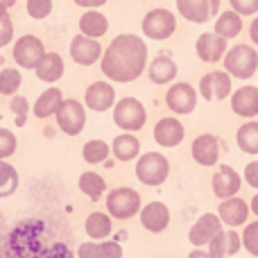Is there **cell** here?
I'll return each instance as SVG.
<instances>
[{
  "label": "cell",
  "mask_w": 258,
  "mask_h": 258,
  "mask_svg": "<svg viewBox=\"0 0 258 258\" xmlns=\"http://www.w3.org/2000/svg\"><path fill=\"white\" fill-rule=\"evenodd\" d=\"M36 73V80L39 82H45V84H54L63 77L66 73V63H63V57L59 52H45L43 59L36 63L34 68Z\"/></svg>",
  "instance_id": "obj_23"
},
{
  "label": "cell",
  "mask_w": 258,
  "mask_h": 258,
  "mask_svg": "<svg viewBox=\"0 0 258 258\" xmlns=\"http://www.w3.org/2000/svg\"><path fill=\"white\" fill-rule=\"evenodd\" d=\"M206 247H209L206 251L211 254V258H229L227 256V229H222L220 233H215Z\"/></svg>",
  "instance_id": "obj_39"
},
{
  "label": "cell",
  "mask_w": 258,
  "mask_h": 258,
  "mask_svg": "<svg viewBox=\"0 0 258 258\" xmlns=\"http://www.w3.org/2000/svg\"><path fill=\"white\" fill-rule=\"evenodd\" d=\"M18 183H21L18 170L12 163H7V161H0V197L3 200L12 197L18 190Z\"/></svg>",
  "instance_id": "obj_33"
},
{
  "label": "cell",
  "mask_w": 258,
  "mask_h": 258,
  "mask_svg": "<svg viewBox=\"0 0 258 258\" xmlns=\"http://www.w3.org/2000/svg\"><path fill=\"white\" fill-rule=\"evenodd\" d=\"M116 104V89L111 82H93L84 93V107L95 113H104Z\"/></svg>",
  "instance_id": "obj_13"
},
{
  "label": "cell",
  "mask_w": 258,
  "mask_h": 258,
  "mask_svg": "<svg viewBox=\"0 0 258 258\" xmlns=\"http://www.w3.org/2000/svg\"><path fill=\"white\" fill-rule=\"evenodd\" d=\"M231 9L238 12L240 16H254L258 14V0H229Z\"/></svg>",
  "instance_id": "obj_40"
},
{
  "label": "cell",
  "mask_w": 258,
  "mask_h": 258,
  "mask_svg": "<svg viewBox=\"0 0 258 258\" xmlns=\"http://www.w3.org/2000/svg\"><path fill=\"white\" fill-rule=\"evenodd\" d=\"M222 227L224 224L218 213H204L202 218H197V222L188 231V242L192 247H206L215 233L222 231Z\"/></svg>",
  "instance_id": "obj_18"
},
{
  "label": "cell",
  "mask_w": 258,
  "mask_h": 258,
  "mask_svg": "<svg viewBox=\"0 0 258 258\" xmlns=\"http://www.w3.org/2000/svg\"><path fill=\"white\" fill-rule=\"evenodd\" d=\"M147 68V43L138 34H118L100 59V71L116 84L136 82Z\"/></svg>",
  "instance_id": "obj_1"
},
{
  "label": "cell",
  "mask_w": 258,
  "mask_h": 258,
  "mask_svg": "<svg viewBox=\"0 0 258 258\" xmlns=\"http://www.w3.org/2000/svg\"><path fill=\"white\" fill-rule=\"evenodd\" d=\"M43 222L27 220L21 222L7 238L5 258H73L71 249L63 242L43 245Z\"/></svg>",
  "instance_id": "obj_2"
},
{
  "label": "cell",
  "mask_w": 258,
  "mask_h": 258,
  "mask_svg": "<svg viewBox=\"0 0 258 258\" xmlns=\"http://www.w3.org/2000/svg\"><path fill=\"white\" fill-rule=\"evenodd\" d=\"M100 249H102L104 258H122V247L116 240H100Z\"/></svg>",
  "instance_id": "obj_44"
},
{
  "label": "cell",
  "mask_w": 258,
  "mask_h": 258,
  "mask_svg": "<svg viewBox=\"0 0 258 258\" xmlns=\"http://www.w3.org/2000/svg\"><path fill=\"white\" fill-rule=\"evenodd\" d=\"M197 89L188 82H174L168 91H165V107L174 113V116H188L195 111L197 107Z\"/></svg>",
  "instance_id": "obj_9"
},
{
  "label": "cell",
  "mask_w": 258,
  "mask_h": 258,
  "mask_svg": "<svg viewBox=\"0 0 258 258\" xmlns=\"http://www.w3.org/2000/svg\"><path fill=\"white\" fill-rule=\"evenodd\" d=\"M147 120V109L138 98H122L113 104V122L122 132H141Z\"/></svg>",
  "instance_id": "obj_6"
},
{
  "label": "cell",
  "mask_w": 258,
  "mask_h": 258,
  "mask_svg": "<svg viewBox=\"0 0 258 258\" xmlns=\"http://www.w3.org/2000/svg\"><path fill=\"white\" fill-rule=\"evenodd\" d=\"M192 161L204 168H213L220 161V138L215 134H200L190 145Z\"/></svg>",
  "instance_id": "obj_16"
},
{
  "label": "cell",
  "mask_w": 258,
  "mask_h": 258,
  "mask_svg": "<svg viewBox=\"0 0 258 258\" xmlns=\"http://www.w3.org/2000/svg\"><path fill=\"white\" fill-rule=\"evenodd\" d=\"M197 93L206 100V102H213V100H227L233 93V84H231V75L227 71H211L206 73L200 80V91Z\"/></svg>",
  "instance_id": "obj_11"
},
{
  "label": "cell",
  "mask_w": 258,
  "mask_h": 258,
  "mask_svg": "<svg viewBox=\"0 0 258 258\" xmlns=\"http://www.w3.org/2000/svg\"><path fill=\"white\" fill-rule=\"evenodd\" d=\"M224 71L236 80H251L258 71V52L247 43H238L224 54Z\"/></svg>",
  "instance_id": "obj_4"
},
{
  "label": "cell",
  "mask_w": 258,
  "mask_h": 258,
  "mask_svg": "<svg viewBox=\"0 0 258 258\" xmlns=\"http://www.w3.org/2000/svg\"><path fill=\"white\" fill-rule=\"evenodd\" d=\"M111 154L116 156V161L120 163H129V161H136L141 156V141H138L134 134H118L111 143Z\"/></svg>",
  "instance_id": "obj_26"
},
{
  "label": "cell",
  "mask_w": 258,
  "mask_h": 258,
  "mask_svg": "<svg viewBox=\"0 0 258 258\" xmlns=\"http://www.w3.org/2000/svg\"><path fill=\"white\" fill-rule=\"evenodd\" d=\"M249 204L240 197H227V200H220V206H218V215L222 220L224 227L229 229H238L242 224H247L249 220Z\"/></svg>",
  "instance_id": "obj_17"
},
{
  "label": "cell",
  "mask_w": 258,
  "mask_h": 258,
  "mask_svg": "<svg viewBox=\"0 0 258 258\" xmlns=\"http://www.w3.org/2000/svg\"><path fill=\"white\" fill-rule=\"evenodd\" d=\"M5 14H7V9H5L3 5H0V16H5Z\"/></svg>",
  "instance_id": "obj_51"
},
{
  "label": "cell",
  "mask_w": 258,
  "mask_h": 258,
  "mask_svg": "<svg viewBox=\"0 0 258 258\" xmlns=\"http://www.w3.org/2000/svg\"><path fill=\"white\" fill-rule=\"evenodd\" d=\"M177 73H179L177 63H174L170 57H165V54H159V57L152 59L150 66H147V77H150V82L156 86L172 84Z\"/></svg>",
  "instance_id": "obj_24"
},
{
  "label": "cell",
  "mask_w": 258,
  "mask_h": 258,
  "mask_svg": "<svg viewBox=\"0 0 258 258\" xmlns=\"http://www.w3.org/2000/svg\"><path fill=\"white\" fill-rule=\"evenodd\" d=\"M236 143L240 147V152L256 156L258 154V120H247L245 125L238 127Z\"/></svg>",
  "instance_id": "obj_31"
},
{
  "label": "cell",
  "mask_w": 258,
  "mask_h": 258,
  "mask_svg": "<svg viewBox=\"0 0 258 258\" xmlns=\"http://www.w3.org/2000/svg\"><path fill=\"white\" fill-rule=\"evenodd\" d=\"M242 249V238L236 229H227V256L233 258Z\"/></svg>",
  "instance_id": "obj_42"
},
{
  "label": "cell",
  "mask_w": 258,
  "mask_h": 258,
  "mask_svg": "<svg viewBox=\"0 0 258 258\" xmlns=\"http://www.w3.org/2000/svg\"><path fill=\"white\" fill-rule=\"evenodd\" d=\"M211 186H213V195L218 200H227V197H236L238 190L242 188V177L238 174L236 168L222 163L215 170L213 179H211Z\"/></svg>",
  "instance_id": "obj_15"
},
{
  "label": "cell",
  "mask_w": 258,
  "mask_h": 258,
  "mask_svg": "<svg viewBox=\"0 0 258 258\" xmlns=\"http://www.w3.org/2000/svg\"><path fill=\"white\" fill-rule=\"evenodd\" d=\"M57 127L61 129L66 136H80L86 127V107L75 98H68L59 104L57 113Z\"/></svg>",
  "instance_id": "obj_8"
},
{
  "label": "cell",
  "mask_w": 258,
  "mask_h": 258,
  "mask_svg": "<svg viewBox=\"0 0 258 258\" xmlns=\"http://www.w3.org/2000/svg\"><path fill=\"white\" fill-rule=\"evenodd\" d=\"M111 215L109 213H102V211H93V213L86 218V224H84V231L91 240H107L113 231V224H111Z\"/></svg>",
  "instance_id": "obj_28"
},
{
  "label": "cell",
  "mask_w": 258,
  "mask_h": 258,
  "mask_svg": "<svg viewBox=\"0 0 258 258\" xmlns=\"http://www.w3.org/2000/svg\"><path fill=\"white\" fill-rule=\"evenodd\" d=\"M109 154H111V147H109L107 141H100V138H91V141L84 143L82 147V156L89 165H100V163H107Z\"/></svg>",
  "instance_id": "obj_32"
},
{
  "label": "cell",
  "mask_w": 258,
  "mask_h": 258,
  "mask_svg": "<svg viewBox=\"0 0 258 258\" xmlns=\"http://www.w3.org/2000/svg\"><path fill=\"white\" fill-rule=\"evenodd\" d=\"M80 190L84 192L89 200L93 202H100L104 195H107V181H104L102 174L93 172V170H89V172H82L80 174Z\"/></svg>",
  "instance_id": "obj_30"
},
{
  "label": "cell",
  "mask_w": 258,
  "mask_h": 258,
  "mask_svg": "<svg viewBox=\"0 0 258 258\" xmlns=\"http://www.w3.org/2000/svg\"><path fill=\"white\" fill-rule=\"evenodd\" d=\"M240 238H242V249H247L251 256H258V218L254 222L245 224Z\"/></svg>",
  "instance_id": "obj_35"
},
{
  "label": "cell",
  "mask_w": 258,
  "mask_h": 258,
  "mask_svg": "<svg viewBox=\"0 0 258 258\" xmlns=\"http://www.w3.org/2000/svg\"><path fill=\"white\" fill-rule=\"evenodd\" d=\"M141 30L147 39L165 41L177 32V16H174L170 9L156 7V9H152V12H147L145 16H143Z\"/></svg>",
  "instance_id": "obj_7"
},
{
  "label": "cell",
  "mask_w": 258,
  "mask_h": 258,
  "mask_svg": "<svg viewBox=\"0 0 258 258\" xmlns=\"http://www.w3.org/2000/svg\"><path fill=\"white\" fill-rule=\"evenodd\" d=\"M102 45L98 39H91V36L77 34L71 41V59L77 66H93L102 59Z\"/></svg>",
  "instance_id": "obj_14"
},
{
  "label": "cell",
  "mask_w": 258,
  "mask_h": 258,
  "mask_svg": "<svg viewBox=\"0 0 258 258\" xmlns=\"http://www.w3.org/2000/svg\"><path fill=\"white\" fill-rule=\"evenodd\" d=\"M104 202H107V213L113 220H132L143 209V200L138 195V190H134L129 186L111 188V192H107Z\"/></svg>",
  "instance_id": "obj_5"
},
{
  "label": "cell",
  "mask_w": 258,
  "mask_h": 258,
  "mask_svg": "<svg viewBox=\"0 0 258 258\" xmlns=\"http://www.w3.org/2000/svg\"><path fill=\"white\" fill-rule=\"evenodd\" d=\"M16 150H18L16 134L5 129V127H0V161H7L9 156L16 154Z\"/></svg>",
  "instance_id": "obj_36"
},
{
  "label": "cell",
  "mask_w": 258,
  "mask_h": 258,
  "mask_svg": "<svg viewBox=\"0 0 258 258\" xmlns=\"http://www.w3.org/2000/svg\"><path fill=\"white\" fill-rule=\"evenodd\" d=\"M43 54H45V45L39 36L23 34L21 39L14 41L12 57H14V61H16L21 68H25V71H34L36 63L43 59Z\"/></svg>",
  "instance_id": "obj_10"
},
{
  "label": "cell",
  "mask_w": 258,
  "mask_h": 258,
  "mask_svg": "<svg viewBox=\"0 0 258 258\" xmlns=\"http://www.w3.org/2000/svg\"><path fill=\"white\" fill-rule=\"evenodd\" d=\"M188 258H211V254L204 249V247H195V249L188 254Z\"/></svg>",
  "instance_id": "obj_48"
},
{
  "label": "cell",
  "mask_w": 258,
  "mask_h": 258,
  "mask_svg": "<svg viewBox=\"0 0 258 258\" xmlns=\"http://www.w3.org/2000/svg\"><path fill=\"white\" fill-rule=\"evenodd\" d=\"M227 50H229L227 39H222L215 32H204V34L197 36L195 52L204 63H218L220 59H224Z\"/></svg>",
  "instance_id": "obj_19"
},
{
  "label": "cell",
  "mask_w": 258,
  "mask_h": 258,
  "mask_svg": "<svg viewBox=\"0 0 258 258\" xmlns=\"http://www.w3.org/2000/svg\"><path fill=\"white\" fill-rule=\"evenodd\" d=\"M242 179L247 181V186L258 190V161H249V163L245 165V174H242Z\"/></svg>",
  "instance_id": "obj_45"
},
{
  "label": "cell",
  "mask_w": 258,
  "mask_h": 258,
  "mask_svg": "<svg viewBox=\"0 0 258 258\" xmlns=\"http://www.w3.org/2000/svg\"><path fill=\"white\" fill-rule=\"evenodd\" d=\"M136 179L143 186H163L165 179L170 177V161L161 152H145L136 159Z\"/></svg>",
  "instance_id": "obj_3"
},
{
  "label": "cell",
  "mask_w": 258,
  "mask_h": 258,
  "mask_svg": "<svg viewBox=\"0 0 258 258\" xmlns=\"http://www.w3.org/2000/svg\"><path fill=\"white\" fill-rule=\"evenodd\" d=\"M0 258H5V256H3V251H0Z\"/></svg>",
  "instance_id": "obj_52"
},
{
  "label": "cell",
  "mask_w": 258,
  "mask_h": 258,
  "mask_svg": "<svg viewBox=\"0 0 258 258\" xmlns=\"http://www.w3.org/2000/svg\"><path fill=\"white\" fill-rule=\"evenodd\" d=\"M12 41H14V23H12V18L5 14V16H0V48L9 45Z\"/></svg>",
  "instance_id": "obj_41"
},
{
  "label": "cell",
  "mask_w": 258,
  "mask_h": 258,
  "mask_svg": "<svg viewBox=\"0 0 258 258\" xmlns=\"http://www.w3.org/2000/svg\"><path fill=\"white\" fill-rule=\"evenodd\" d=\"M80 34L91 36V39H100L109 32V18L98 9H86L80 16Z\"/></svg>",
  "instance_id": "obj_25"
},
{
  "label": "cell",
  "mask_w": 258,
  "mask_h": 258,
  "mask_svg": "<svg viewBox=\"0 0 258 258\" xmlns=\"http://www.w3.org/2000/svg\"><path fill=\"white\" fill-rule=\"evenodd\" d=\"M9 109L14 113V120H16L18 127H23L27 122V113H30V102L23 95H12V102H9Z\"/></svg>",
  "instance_id": "obj_37"
},
{
  "label": "cell",
  "mask_w": 258,
  "mask_h": 258,
  "mask_svg": "<svg viewBox=\"0 0 258 258\" xmlns=\"http://www.w3.org/2000/svg\"><path fill=\"white\" fill-rule=\"evenodd\" d=\"M213 32H215V34H220L222 39H227V41L229 39H236V36L242 32V16L238 12H233V9L218 14Z\"/></svg>",
  "instance_id": "obj_29"
},
{
  "label": "cell",
  "mask_w": 258,
  "mask_h": 258,
  "mask_svg": "<svg viewBox=\"0 0 258 258\" xmlns=\"http://www.w3.org/2000/svg\"><path fill=\"white\" fill-rule=\"evenodd\" d=\"M18 0H0V5H3L5 9H9V7H14V5H16Z\"/></svg>",
  "instance_id": "obj_50"
},
{
  "label": "cell",
  "mask_w": 258,
  "mask_h": 258,
  "mask_svg": "<svg viewBox=\"0 0 258 258\" xmlns=\"http://www.w3.org/2000/svg\"><path fill=\"white\" fill-rule=\"evenodd\" d=\"M25 9L34 21H43L52 14V0H27Z\"/></svg>",
  "instance_id": "obj_38"
},
{
  "label": "cell",
  "mask_w": 258,
  "mask_h": 258,
  "mask_svg": "<svg viewBox=\"0 0 258 258\" xmlns=\"http://www.w3.org/2000/svg\"><path fill=\"white\" fill-rule=\"evenodd\" d=\"M141 224L150 233H163L170 227V209L163 202H147L138 213Z\"/></svg>",
  "instance_id": "obj_20"
},
{
  "label": "cell",
  "mask_w": 258,
  "mask_h": 258,
  "mask_svg": "<svg viewBox=\"0 0 258 258\" xmlns=\"http://www.w3.org/2000/svg\"><path fill=\"white\" fill-rule=\"evenodd\" d=\"M249 211L258 218V190L254 192V197H251V202H249Z\"/></svg>",
  "instance_id": "obj_49"
},
{
  "label": "cell",
  "mask_w": 258,
  "mask_h": 258,
  "mask_svg": "<svg viewBox=\"0 0 258 258\" xmlns=\"http://www.w3.org/2000/svg\"><path fill=\"white\" fill-rule=\"evenodd\" d=\"M77 258H104L102 249H100V242H82L77 247Z\"/></svg>",
  "instance_id": "obj_43"
},
{
  "label": "cell",
  "mask_w": 258,
  "mask_h": 258,
  "mask_svg": "<svg viewBox=\"0 0 258 258\" xmlns=\"http://www.w3.org/2000/svg\"><path fill=\"white\" fill-rule=\"evenodd\" d=\"M154 141L156 145L161 147H177L183 143V136H186V129H183V122L174 116L161 118L154 125Z\"/></svg>",
  "instance_id": "obj_21"
},
{
  "label": "cell",
  "mask_w": 258,
  "mask_h": 258,
  "mask_svg": "<svg viewBox=\"0 0 258 258\" xmlns=\"http://www.w3.org/2000/svg\"><path fill=\"white\" fill-rule=\"evenodd\" d=\"M177 12L190 23H209L220 14V0H177Z\"/></svg>",
  "instance_id": "obj_12"
},
{
  "label": "cell",
  "mask_w": 258,
  "mask_h": 258,
  "mask_svg": "<svg viewBox=\"0 0 258 258\" xmlns=\"http://www.w3.org/2000/svg\"><path fill=\"white\" fill-rule=\"evenodd\" d=\"M229 100H231V111L236 116L247 118V120L258 116V89L256 86H251V84L240 86L238 91H233Z\"/></svg>",
  "instance_id": "obj_22"
},
{
  "label": "cell",
  "mask_w": 258,
  "mask_h": 258,
  "mask_svg": "<svg viewBox=\"0 0 258 258\" xmlns=\"http://www.w3.org/2000/svg\"><path fill=\"white\" fill-rule=\"evenodd\" d=\"M73 3L84 9H100L102 5H107V0H73Z\"/></svg>",
  "instance_id": "obj_46"
},
{
  "label": "cell",
  "mask_w": 258,
  "mask_h": 258,
  "mask_svg": "<svg viewBox=\"0 0 258 258\" xmlns=\"http://www.w3.org/2000/svg\"><path fill=\"white\" fill-rule=\"evenodd\" d=\"M73 258H75V256H73Z\"/></svg>",
  "instance_id": "obj_53"
},
{
  "label": "cell",
  "mask_w": 258,
  "mask_h": 258,
  "mask_svg": "<svg viewBox=\"0 0 258 258\" xmlns=\"http://www.w3.org/2000/svg\"><path fill=\"white\" fill-rule=\"evenodd\" d=\"M63 102V95L61 91L57 89V86H50V89H45L43 93L36 98L34 107H32V111H34L36 118H41V120H45V118H52L54 113H57L59 104Z\"/></svg>",
  "instance_id": "obj_27"
},
{
  "label": "cell",
  "mask_w": 258,
  "mask_h": 258,
  "mask_svg": "<svg viewBox=\"0 0 258 258\" xmlns=\"http://www.w3.org/2000/svg\"><path fill=\"white\" fill-rule=\"evenodd\" d=\"M23 84V75L16 68H3L0 71V95H16Z\"/></svg>",
  "instance_id": "obj_34"
},
{
  "label": "cell",
  "mask_w": 258,
  "mask_h": 258,
  "mask_svg": "<svg viewBox=\"0 0 258 258\" xmlns=\"http://www.w3.org/2000/svg\"><path fill=\"white\" fill-rule=\"evenodd\" d=\"M249 39H251L254 45H258V16L251 21V25H249Z\"/></svg>",
  "instance_id": "obj_47"
}]
</instances>
